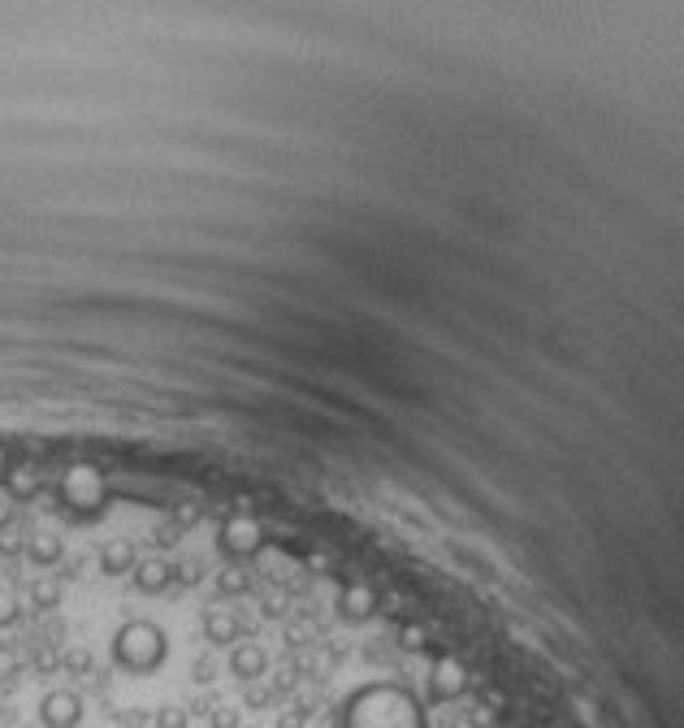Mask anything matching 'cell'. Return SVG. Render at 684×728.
<instances>
[{
  "instance_id": "6da1fadb",
  "label": "cell",
  "mask_w": 684,
  "mask_h": 728,
  "mask_svg": "<svg viewBox=\"0 0 684 728\" xmlns=\"http://www.w3.org/2000/svg\"><path fill=\"white\" fill-rule=\"evenodd\" d=\"M342 728H425L403 689H364L342 707Z\"/></svg>"
},
{
  "instance_id": "7a4b0ae2",
  "label": "cell",
  "mask_w": 684,
  "mask_h": 728,
  "mask_svg": "<svg viewBox=\"0 0 684 728\" xmlns=\"http://www.w3.org/2000/svg\"><path fill=\"white\" fill-rule=\"evenodd\" d=\"M83 720V698L74 689H52L39 698V724L44 728H78Z\"/></svg>"
},
{
  "instance_id": "3957f363",
  "label": "cell",
  "mask_w": 684,
  "mask_h": 728,
  "mask_svg": "<svg viewBox=\"0 0 684 728\" xmlns=\"http://www.w3.org/2000/svg\"><path fill=\"white\" fill-rule=\"evenodd\" d=\"M260 668H265V655H260L256 646H243L239 655H234V672H239V676H256Z\"/></svg>"
},
{
  "instance_id": "277c9868",
  "label": "cell",
  "mask_w": 684,
  "mask_h": 728,
  "mask_svg": "<svg viewBox=\"0 0 684 728\" xmlns=\"http://www.w3.org/2000/svg\"><path fill=\"white\" fill-rule=\"evenodd\" d=\"M156 728H187V711H182V707H161V711H156Z\"/></svg>"
},
{
  "instance_id": "5b68a950",
  "label": "cell",
  "mask_w": 684,
  "mask_h": 728,
  "mask_svg": "<svg viewBox=\"0 0 684 728\" xmlns=\"http://www.w3.org/2000/svg\"><path fill=\"white\" fill-rule=\"evenodd\" d=\"M438 689H442V694H455V689H459V672L455 668H438Z\"/></svg>"
}]
</instances>
